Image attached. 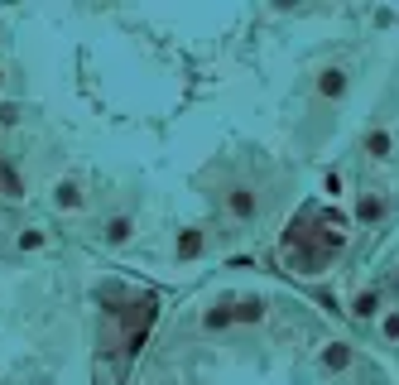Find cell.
I'll return each mask as SVG.
<instances>
[{
    "label": "cell",
    "mask_w": 399,
    "mask_h": 385,
    "mask_svg": "<svg viewBox=\"0 0 399 385\" xmlns=\"http://www.w3.org/2000/svg\"><path fill=\"white\" fill-rule=\"evenodd\" d=\"M178 255H183V260L202 255V231H183V236H178Z\"/></svg>",
    "instance_id": "10"
},
{
    "label": "cell",
    "mask_w": 399,
    "mask_h": 385,
    "mask_svg": "<svg viewBox=\"0 0 399 385\" xmlns=\"http://www.w3.org/2000/svg\"><path fill=\"white\" fill-rule=\"evenodd\" d=\"M351 361H356L351 342H327V347H322V366H327V371H346Z\"/></svg>",
    "instance_id": "4"
},
{
    "label": "cell",
    "mask_w": 399,
    "mask_h": 385,
    "mask_svg": "<svg viewBox=\"0 0 399 385\" xmlns=\"http://www.w3.org/2000/svg\"><path fill=\"white\" fill-rule=\"evenodd\" d=\"M322 188L332 192V197H342V188H346V183H342V173H327V178H322Z\"/></svg>",
    "instance_id": "13"
},
{
    "label": "cell",
    "mask_w": 399,
    "mask_h": 385,
    "mask_svg": "<svg viewBox=\"0 0 399 385\" xmlns=\"http://www.w3.org/2000/svg\"><path fill=\"white\" fill-rule=\"evenodd\" d=\"M207 328H231V308H221V303H216V308H212V313H207Z\"/></svg>",
    "instance_id": "11"
},
{
    "label": "cell",
    "mask_w": 399,
    "mask_h": 385,
    "mask_svg": "<svg viewBox=\"0 0 399 385\" xmlns=\"http://www.w3.org/2000/svg\"><path fill=\"white\" fill-rule=\"evenodd\" d=\"M385 212H390L385 192H361V202H356V221H361V226H375Z\"/></svg>",
    "instance_id": "3"
},
{
    "label": "cell",
    "mask_w": 399,
    "mask_h": 385,
    "mask_svg": "<svg viewBox=\"0 0 399 385\" xmlns=\"http://www.w3.org/2000/svg\"><path fill=\"white\" fill-rule=\"evenodd\" d=\"M346 87H351V78H346V68H322L318 73V92L327 97V102H342Z\"/></svg>",
    "instance_id": "1"
},
{
    "label": "cell",
    "mask_w": 399,
    "mask_h": 385,
    "mask_svg": "<svg viewBox=\"0 0 399 385\" xmlns=\"http://www.w3.org/2000/svg\"><path fill=\"white\" fill-rule=\"evenodd\" d=\"M39 246H44V231H34V226L20 231V250H39Z\"/></svg>",
    "instance_id": "12"
},
{
    "label": "cell",
    "mask_w": 399,
    "mask_h": 385,
    "mask_svg": "<svg viewBox=\"0 0 399 385\" xmlns=\"http://www.w3.org/2000/svg\"><path fill=\"white\" fill-rule=\"evenodd\" d=\"M260 318H265V299H240L231 313V323H260Z\"/></svg>",
    "instance_id": "8"
},
{
    "label": "cell",
    "mask_w": 399,
    "mask_h": 385,
    "mask_svg": "<svg viewBox=\"0 0 399 385\" xmlns=\"http://www.w3.org/2000/svg\"><path fill=\"white\" fill-rule=\"evenodd\" d=\"M390 149H395L390 130H371V135H366V154H371V159H390Z\"/></svg>",
    "instance_id": "9"
},
{
    "label": "cell",
    "mask_w": 399,
    "mask_h": 385,
    "mask_svg": "<svg viewBox=\"0 0 399 385\" xmlns=\"http://www.w3.org/2000/svg\"><path fill=\"white\" fill-rule=\"evenodd\" d=\"M380 313V294L375 289H361L356 299H351V318H375Z\"/></svg>",
    "instance_id": "7"
},
{
    "label": "cell",
    "mask_w": 399,
    "mask_h": 385,
    "mask_svg": "<svg viewBox=\"0 0 399 385\" xmlns=\"http://www.w3.org/2000/svg\"><path fill=\"white\" fill-rule=\"evenodd\" d=\"M226 212L240 217V221H250L255 212H260V197H255L250 188H231V192H226Z\"/></svg>",
    "instance_id": "2"
},
{
    "label": "cell",
    "mask_w": 399,
    "mask_h": 385,
    "mask_svg": "<svg viewBox=\"0 0 399 385\" xmlns=\"http://www.w3.org/2000/svg\"><path fill=\"white\" fill-rule=\"evenodd\" d=\"M102 236H106V246H125L135 236V217H111L106 226H102Z\"/></svg>",
    "instance_id": "5"
},
{
    "label": "cell",
    "mask_w": 399,
    "mask_h": 385,
    "mask_svg": "<svg viewBox=\"0 0 399 385\" xmlns=\"http://www.w3.org/2000/svg\"><path fill=\"white\" fill-rule=\"evenodd\" d=\"M54 202H58V207H63V212H78V207H82V202H87V197H82V188H78V183H73V178H63V183H58V188H54Z\"/></svg>",
    "instance_id": "6"
},
{
    "label": "cell",
    "mask_w": 399,
    "mask_h": 385,
    "mask_svg": "<svg viewBox=\"0 0 399 385\" xmlns=\"http://www.w3.org/2000/svg\"><path fill=\"white\" fill-rule=\"evenodd\" d=\"M385 337H399V313H390V318H385Z\"/></svg>",
    "instance_id": "14"
}]
</instances>
